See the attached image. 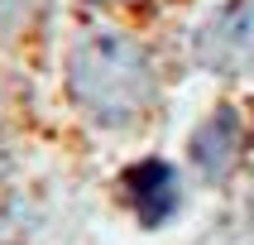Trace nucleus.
I'll return each instance as SVG.
<instances>
[{
	"instance_id": "obj_4",
	"label": "nucleus",
	"mask_w": 254,
	"mask_h": 245,
	"mask_svg": "<svg viewBox=\"0 0 254 245\" xmlns=\"http://www.w3.org/2000/svg\"><path fill=\"white\" fill-rule=\"evenodd\" d=\"M125 197H129V207H134V216H139L144 226H163V221L183 207L173 163H163V159L134 163V168L125 173Z\"/></svg>"
},
{
	"instance_id": "obj_1",
	"label": "nucleus",
	"mask_w": 254,
	"mask_h": 245,
	"mask_svg": "<svg viewBox=\"0 0 254 245\" xmlns=\"http://www.w3.org/2000/svg\"><path fill=\"white\" fill-rule=\"evenodd\" d=\"M67 86L77 96V106H86L101 125H125L154 96V68H149V53L134 39L101 34V39H86L72 53Z\"/></svg>"
},
{
	"instance_id": "obj_2",
	"label": "nucleus",
	"mask_w": 254,
	"mask_h": 245,
	"mask_svg": "<svg viewBox=\"0 0 254 245\" xmlns=\"http://www.w3.org/2000/svg\"><path fill=\"white\" fill-rule=\"evenodd\" d=\"M197 58L216 72H240L245 63H254V0H235L206 19L197 34Z\"/></svg>"
},
{
	"instance_id": "obj_3",
	"label": "nucleus",
	"mask_w": 254,
	"mask_h": 245,
	"mask_svg": "<svg viewBox=\"0 0 254 245\" xmlns=\"http://www.w3.org/2000/svg\"><path fill=\"white\" fill-rule=\"evenodd\" d=\"M240 154H245V125H240V115L230 111V106H221L211 120H201L192 130V140H187V159H192V168L206 183L230 178L235 163H240Z\"/></svg>"
}]
</instances>
